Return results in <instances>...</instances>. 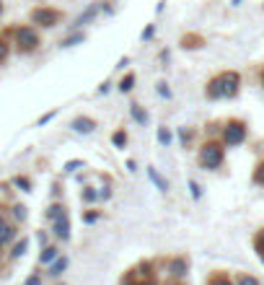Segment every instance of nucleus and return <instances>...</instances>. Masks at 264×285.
<instances>
[{"label":"nucleus","mask_w":264,"mask_h":285,"mask_svg":"<svg viewBox=\"0 0 264 285\" xmlns=\"http://www.w3.org/2000/svg\"><path fill=\"white\" fill-rule=\"evenodd\" d=\"M210 285H231L228 280H225V277H215V280L213 283H210Z\"/></svg>","instance_id":"obj_21"},{"label":"nucleus","mask_w":264,"mask_h":285,"mask_svg":"<svg viewBox=\"0 0 264 285\" xmlns=\"http://www.w3.org/2000/svg\"><path fill=\"white\" fill-rule=\"evenodd\" d=\"M96 13H99V5H91V8H88V11L78 18V24H80V26H83V24H88V21H91V18L96 16Z\"/></svg>","instance_id":"obj_8"},{"label":"nucleus","mask_w":264,"mask_h":285,"mask_svg":"<svg viewBox=\"0 0 264 285\" xmlns=\"http://www.w3.org/2000/svg\"><path fill=\"white\" fill-rule=\"evenodd\" d=\"M244 135H246V127L241 122H231L228 127H225V142H228V145L241 142V140H244Z\"/></svg>","instance_id":"obj_3"},{"label":"nucleus","mask_w":264,"mask_h":285,"mask_svg":"<svg viewBox=\"0 0 264 285\" xmlns=\"http://www.w3.org/2000/svg\"><path fill=\"white\" fill-rule=\"evenodd\" d=\"M80 166V163L78 161H70V163H67V171H75V169H78Z\"/></svg>","instance_id":"obj_24"},{"label":"nucleus","mask_w":264,"mask_h":285,"mask_svg":"<svg viewBox=\"0 0 264 285\" xmlns=\"http://www.w3.org/2000/svg\"><path fill=\"white\" fill-rule=\"evenodd\" d=\"M158 140H161V142H169V140H171L169 130H161V132H158Z\"/></svg>","instance_id":"obj_18"},{"label":"nucleus","mask_w":264,"mask_h":285,"mask_svg":"<svg viewBox=\"0 0 264 285\" xmlns=\"http://www.w3.org/2000/svg\"><path fill=\"white\" fill-rule=\"evenodd\" d=\"M26 285H39V277H31V280H29Z\"/></svg>","instance_id":"obj_26"},{"label":"nucleus","mask_w":264,"mask_h":285,"mask_svg":"<svg viewBox=\"0 0 264 285\" xmlns=\"http://www.w3.org/2000/svg\"><path fill=\"white\" fill-rule=\"evenodd\" d=\"M49 218L52 221H60V218H65V213H62V207H60V205H55V207H49Z\"/></svg>","instance_id":"obj_10"},{"label":"nucleus","mask_w":264,"mask_h":285,"mask_svg":"<svg viewBox=\"0 0 264 285\" xmlns=\"http://www.w3.org/2000/svg\"><path fill=\"white\" fill-rule=\"evenodd\" d=\"M83 200H88V202H91V200H96V194H93L91 190H86V192H83Z\"/></svg>","instance_id":"obj_22"},{"label":"nucleus","mask_w":264,"mask_h":285,"mask_svg":"<svg viewBox=\"0 0 264 285\" xmlns=\"http://www.w3.org/2000/svg\"><path fill=\"white\" fill-rule=\"evenodd\" d=\"M55 257H57V249H44V254H42V262L47 265V262H52Z\"/></svg>","instance_id":"obj_12"},{"label":"nucleus","mask_w":264,"mask_h":285,"mask_svg":"<svg viewBox=\"0 0 264 285\" xmlns=\"http://www.w3.org/2000/svg\"><path fill=\"white\" fill-rule=\"evenodd\" d=\"M262 259H264V249H262Z\"/></svg>","instance_id":"obj_27"},{"label":"nucleus","mask_w":264,"mask_h":285,"mask_svg":"<svg viewBox=\"0 0 264 285\" xmlns=\"http://www.w3.org/2000/svg\"><path fill=\"white\" fill-rule=\"evenodd\" d=\"M55 234H57L60 238H67V236H70V226H67V218H60V221H57Z\"/></svg>","instance_id":"obj_6"},{"label":"nucleus","mask_w":264,"mask_h":285,"mask_svg":"<svg viewBox=\"0 0 264 285\" xmlns=\"http://www.w3.org/2000/svg\"><path fill=\"white\" fill-rule=\"evenodd\" d=\"M148 174H150V179H153V182H155L158 187H161V190H166V182H163V179H161V176H158V174H155V171H153V169H150V171H148Z\"/></svg>","instance_id":"obj_14"},{"label":"nucleus","mask_w":264,"mask_h":285,"mask_svg":"<svg viewBox=\"0 0 264 285\" xmlns=\"http://www.w3.org/2000/svg\"><path fill=\"white\" fill-rule=\"evenodd\" d=\"M36 44H39V39H36V32H34V29H18V47L34 49Z\"/></svg>","instance_id":"obj_5"},{"label":"nucleus","mask_w":264,"mask_h":285,"mask_svg":"<svg viewBox=\"0 0 264 285\" xmlns=\"http://www.w3.org/2000/svg\"><path fill=\"white\" fill-rule=\"evenodd\" d=\"M132 117L138 119V122H145V114H142V109L138 107V104H132Z\"/></svg>","instance_id":"obj_13"},{"label":"nucleus","mask_w":264,"mask_h":285,"mask_svg":"<svg viewBox=\"0 0 264 285\" xmlns=\"http://www.w3.org/2000/svg\"><path fill=\"white\" fill-rule=\"evenodd\" d=\"M184 269H186V262H184V259H176V262L171 265V272L176 275V277H179V275H184Z\"/></svg>","instance_id":"obj_9"},{"label":"nucleus","mask_w":264,"mask_h":285,"mask_svg":"<svg viewBox=\"0 0 264 285\" xmlns=\"http://www.w3.org/2000/svg\"><path fill=\"white\" fill-rule=\"evenodd\" d=\"M16 184H18V187H24V190H26V187H29V179H16Z\"/></svg>","instance_id":"obj_25"},{"label":"nucleus","mask_w":264,"mask_h":285,"mask_svg":"<svg viewBox=\"0 0 264 285\" xmlns=\"http://www.w3.org/2000/svg\"><path fill=\"white\" fill-rule=\"evenodd\" d=\"M238 91V76L236 73H223L220 78H215L213 83H210V88H207V94L210 96H233Z\"/></svg>","instance_id":"obj_1"},{"label":"nucleus","mask_w":264,"mask_h":285,"mask_svg":"<svg viewBox=\"0 0 264 285\" xmlns=\"http://www.w3.org/2000/svg\"><path fill=\"white\" fill-rule=\"evenodd\" d=\"M132 83H135V78H132V76H127V78L122 80V83H119V88H122V91H130Z\"/></svg>","instance_id":"obj_15"},{"label":"nucleus","mask_w":264,"mask_h":285,"mask_svg":"<svg viewBox=\"0 0 264 285\" xmlns=\"http://www.w3.org/2000/svg\"><path fill=\"white\" fill-rule=\"evenodd\" d=\"M24 252H26V241H21V244H16V249H13V257H21Z\"/></svg>","instance_id":"obj_16"},{"label":"nucleus","mask_w":264,"mask_h":285,"mask_svg":"<svg viewBox=\"0 0 264 285\" xmlns=\"http://www.w3.org/2000/svg\"><path fill=\"white\" fill-rule=\"evenodd\" d=\"M124 140H127L124 132H117V135H114V145H124Z\"/></svg>","instance_id":"obj_17"},{"label":"nucleus","mask_w":264,"mask_h":285,"mask_svg":"<svg viewBox=\"0 0 264 285\" xmlns=\"http://www.w3.org/2000/svg\"><path fill=\"white\" fill-rule=\"evenodd\" d=\"M200 161L205 163L207 169H217V166L223 163V148H220V145H215V142H210V145L202 148Z\"/></svg>","instance_id":"obj_2"},{"label":"nucleus","mask_w":264,"mask_h":285,"mask_svg":"<svg viewBox=\"0 0 264 285\" xmlns=\"http://www.w3.org/2000/svg\"><path fill=\"white\" fill-rule=\"evenodd\" d=\"M34 21H39L42 26H55L57 21H60V13L57 11H49V8H39V11H34Z\"/></svg>","instance_id":"obj_4"},{"label":"nucleus","mask_w":264,"mask_h":285,"mask_svg":"<svg viewBox=\"0 0 264 285\" xmlns=\"http://www.w3.org/2000/svg\"><path fill=\"white\" fill-rule=\"evenodd\" d=\"M238 285H259V283H256L254 277H241V280H238Z\"/></svg>","instance_id":"obj_19"},{"label":"nucleus","mask_w":264,"mask_h":285,"mask_svg":"<svg viewBox=\"0 0 264 285\" xmlns=\"http://www.w3.org/2000/svg\"><path fill=\"white\" fill-rule=\"evenodd\" d=\"M65 267H67V259H57L55 265H52V275H60Z\"/></svg>","instance_id":"obj_11"},{"label":"nucleus","mask_w":264,"mask_h":285,"mask_svg":"<svg viewBox=\"0 0 264 285\" xmlns=\"http://www.w3.org/2000/svg\"><path fill=\"white\" fill-rule=\"evenodd\" d=\"M73 127H75L78 132H91V130H93V119H75Z\"/></svg>","instance_id":"obj_7"},{"label":"nucleus","mask_w":264,"mask_h":285,"mask_svg":"<svg viewBox=\"0 0 264 285\" xmlns=\"http://www.w3.org/2000/svg\"><path fill=\"white\" fill-rule=\"evenodd\" d=\"M5 55H8V49H5V44L0 42V60H5Z\"/></svg>","instance_id":"obj_23"},{"label":"nucleus","mask_w":264,"mask_h":285,"mask_svg":"<svg viewBox=\"0 0 264 285\" xmlns=\"http://www.w3.org/2000/svg\"><path fill=\"white\" fill-rule=\"evenodd\" d=\"M254 179H256V182H262V184H264V163L259 166V171H256V174H254Z\"/></svg>","instance_id":"obj_20"}]
</instances>
